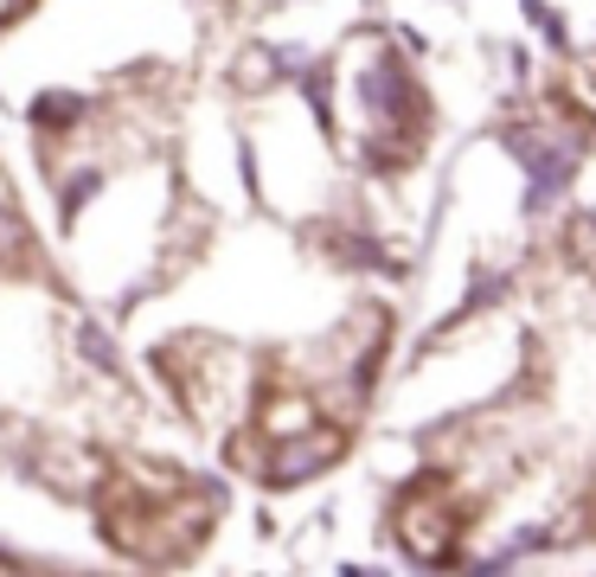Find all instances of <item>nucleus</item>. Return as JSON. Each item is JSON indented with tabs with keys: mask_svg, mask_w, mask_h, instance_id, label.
I'll return each mask as SVG.
<instances>
[{
	"mask_svg": "<svg viewBox=\"0 0 596 577\" xmlns=\"http://www.w3.org/2000/svg\"><path fill=\"white\" fill-rule=\"evenodd\" d=\"M109 539H123L141 558H167V551H193L212 520V495L199 481L174 469H129L109 481Z\"/></svg>",
	"mask_w": 596,
	"mask_h": 577,
	"instance_id": "obj_1",
	"label": "nucleus"
},
{
	"mask_svg": "<svg viewBox=\"0 0 596 577\" xmlns=\"http://www.w3.org/2000/svg\"><path fill=\"white\" fill-rule=\"evenodd\" d=\"M404 539H411L417 551H430V558H442V551L456 546V532H462V500L449 495V481L442 475H430V481H417L411 495H404Z\"/></svg>",
	"mask_w": 596,
	"mask_h": 577,
	"instance_id": "obj_2",
	"label": "nucleus"
}]
</instances>
